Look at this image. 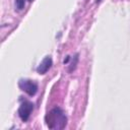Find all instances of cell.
<instances>
[{
  "instance_id": "6da1fadb",
  "label": "cell",
  "mask_w": 130,
  "mask_h": 130,
  "mask_svg": "<svg viewBox=\"0 0 130 130\" xmlns=\"http://www.w3.org/2000/svg\"><path fill=\"white\" fill-rule=\"evenodd\" d=\"M46 122L48 127L51 129H63L66 126L67 118L60 108H55L50 113H48Z\"/></svg>"
},
{
  "instance_id": "3957f363",
  "label": "cell",
  "mask_w": 130,
  "mask_h": 130,
  "mask_svg": "<svg viewBox=\"0 0 130 130\" xmlns=\"http://www.w3.org/2000/svg\"><path fill=\"white\" fill-rule=\"evenodd\" d=\"M32 110H34V104L31 102L26 101V100L22 101L21 104H20V107L18 109V116H19V118L23 122H26L28 120Z\"/></svg>"
},
{
  "instance_id": "52a82bcc",
  "label": "cell",
  "mask_w": 130,
  "mask_h": 130,
  "mask_svg": "<svg viewBox=\"0 0 130 130\" xmlns=\"http://www.w3.org/2000/svg\"><path fill=\"white\" fill-rule=\"evenodd\" d=\"M100 1H101V0H96V2H100Z\"/></svg>"
},
{
  "instance_id": "5b68a950",
  "label": "cell",
  "mask_w": 130,
  "mask_h": 130,
  "mask_svg": "<svg viewBox=\"0 0 130 130\" xmlns=\"http://www.w3.org/2000/svg\"><path fill=\"white\" fill-rule=\"evenodd\" d=\"M77 62H78V54H76V55L72 58V62L70 63V66H69V72H72V71L76 68Z\"/></svg>"
},
{
  "instance_id": "277c9868",
  "label": "cell",
  "mask_w": 130,
  "mask_h": 130,
  "mask_svg": "<svg viewBox=\"0 0 130 130\" xmlns=\"http://www.w3.org/2000/svg\"><path fill=\"white\" fill-rule=\"evenodd\" d=\"M52 64H53L52 58H51L50 56L45 57L44 60H43V61L40 63V65L38 66V68H37V72H38L39 74H45V73H47L48 70L51 68Z\"/></svg>"
},
{
  "instance_id": "8992f818",
  "label": "cell",
  "mask_w": 130,
  "mask_h": 130,
  "mask_svg": "<svg viewBox=\"0 0 130 130\" xmlns=\"http://www.w3.org/2000/svg\"><path fill=\"white\" fill-rule=\"evenodd\" d=\"M24 5H25V0H15V6L18 10L23 9Z\"/></svg>"
},
{
  "instance_id": "ba28073f",
  "label": "cell",
  "mask_w": 130,
  "mask_h": 130,
  "mask_svg": "<svg viewBox=\"0 0 130 130\" xmlns=\"http://www.w3.org/2000/svg\"><path fill=\"white\" fill-rule=\"evenodd\" d=\"M28 1H29V2H31V1H32V0H28Z\"/></svg>"
},
{
  "instance_id": "7a4b0ae2",
  "label": "cell",
  "mask_w": 130,
  "mask_h": 130,
  "mask_svg": "<svg viewBox=\"0 0 130 130\" xmlns=\"http://www.w3.org/2000/svg\"><path fill=\"white\" fill-rule=\"evenodd\" d=\"M18 86L22 91L26 92L30 96L35 95L38 91V83L30 79H20L18 81Z\"/></svg>"
}]
</instances>
